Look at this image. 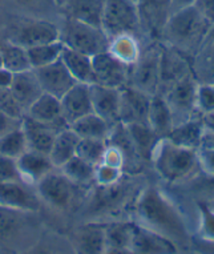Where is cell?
I'll use <instances>...</instances> for the list:
<instances>
[{
    "label": "cell",
    "instance_id": "cell-1",
    "mask_svg": "<svg viewBox=\"0 0 214 254\" xmlns=\"http://www.w3.org/2000/svg\"><path fill=\"white\" fill-rule=\"evenodd\" d=\"M137 224L164 236L177 248L189 249L192 234L176 204L159 187L147 185L139 190L135 200Z\"/></svg>",
    "mask_w": 214,
    "mask_h": 254
},
{
    "label": "cell",
    "instance_id": "cell-2",
    "mask_svg": "<svg viewBox=\"0 0 214 254\" xmlns=\"http://www.w3.org/2000/svg\"><path fill=\"white\" fill-rule=\"evenodd\" d=\"M209 28L210 21L193 5L172 13L159 40L193 60L201 51Z\"/></svg>",
    "mask_w": 214,
    "mask_h": 254
},
{
    "label": "cell",
    "instance_id": "cell-3",
    "mask_svg": "<svg viewBox=\"0 0 214 254\" xmlns=\"http://www.w3.org/2000/svg\"><path fill=\"white\" fill-rule=\"evenodd\" d=\"M151 164L160 179L170 185L186 183L201 171L198 150L177 145L168 138L157 142Z\"/></svg>",
    "mask_w": 214,
    "mask_h": 254
},
{
    "label": "cell",
    "instance_id": "cell-4",
    "mask_svg": "<svg viewBox=\"0 0 214 254\" xmlns=\"http://www.w3.org/2000/svg\"><path fill=\"white\" fill-rule=\"evenodd\" d=\"M161 84V43L149 40L141 54L129 67L128 85L153 96L159 93Z\"/></svg>",
    "mask_w": 214,
    "mask_h": 254
},
{
    "label": "cell",
    "instance_id": "cell-5",
    "mask_svg": "<svg viewBox=\"0 0 214 254\" xmlns=\"http://www.w3.org/2000/svg\"><path fill=\"white\" fill-rule=\"evenodd\" d=\"M60 42L64 47L93 58L109 48V39L99 27L64 17L60 27Z\"/></svg>",
    "mask_w": 214,
    "mask_h": 254
},
{
    "label": "cell",
    "instance_id": "cell-6",
    "mask_svg": "<svg viewBox=\"0 0 214 254\" xmlns=\"http://www.w3.org/2000/svg\"><path fill=\"white\" fill-rule=\"evenodd\" d=\"M101 29L109 40L121 35L143 38L136 0H104Z\"/></svg>",
    "mask_w": 214,
    "mask_h": 254
},
{
    "label": "cell",
    "instance_id": "cell-7",
    "mask_svg": "<svg viewBox=\"0 0 214 254\" xmlns=\"http://www.w3.org/2000/svg\"><path fill=\"white\" fill-rule=\"evenodd\" d=\"M1 38L28 50L60 40V27L43 17H17L8 25Z\"/></svg>",
    "mask_w": 214,
    "mask_h": 254
},
{
    "label": "cell",
    "instance_id": "cell-8",
    "mask_svg": "<svg viewBox=\"0 0 214 254\" xmlns=\"http://www.w3.org/2000/svg\"><path fill=\"white\" fill-rule=\"evenodd\" d=\"M198 81L193 73L181 77L160 92L172 111L174 125L198 116L196 112V92Z\"/></svg>",
    "mask_w": 214,
    "mask_h": 254
},
{
    "label": "cell",
    "instance_id": "cell-9",
    "mask_svg": "<svg viewBox=\"0 0 214 254\" xmlns=\"http://www.w3.org/2000/svg\"><path fill=\"white\" fill-rule=\"evenodd\" d=\"M143 38L159 40L160 34L172 15V0H136Z\"/></svg>",
    "mask_w": 214,
    "mask_h": 254
},
{
    "label": "cell",
    "instance_id": "cell-10",
    "mask_svg": "<svg viewBox=\"0 0 214 254\" xmlns=\"http://www.w3.org/2000/svg\"><path fill=\"white\" fill-rule=\"evenodd\" d=\"M75 187L63 173L51 172L36 184V190L46 204L57 210H67L75 197Z\"/></svg>",
    "mask_w": 214,
    "mask_h": 254
},
{
    "label": "cell",
    "instance_id": "cell-11",
    "mask_svg": "<svg viewBox=\"0 0 214 254\" xmlns=\"http://www.w3.org/2000/svg\"><path fill=\"white\" fill-rule=\"evenodd\" d=\"M92 65L97 84L118 89L128 85L129 65L114 58L109 51L95 55L92 58Z\"/></svg>",
    "mask_w": 214,
    "mask_h": 254
},
{
    "label": "cell",
    "instance_id": "cell-12",
    "mask_svg": "<svg viewBox=\"0 0 214 254\" xmlns=\"http://www.w3.org/2000/svg\"><path fill=\"white\" fill-rule=\"evenodd\" d=\"M35 213L5 208L0 205V248H11L21 241L34 220Z\"/></svg>",
    "mask_w": 214,
    "mask_h": 254
},
{
    "label": "cell",
    "instance_id": "cell-13",
    "mask_svg": "<svg viewBox=\"0 0 214 254\" xmlns=\"http://www.w3.org/2000/svg\"><path fill=\"white\" fill-rule=\"evenodd\" d=\"M75 254H104L107 249L105 221H89L73 229L69 237Z\"/></svg>",
    "mask_w": 214,
    "mask_h": 254
},
{
    "label": "cell",
    "instance_id": "cell-14",
    "mask_svg": "<svg viewBox=\"0 0 214 254\" xmlns=\"http://www.w3.org/2000/svg\"><path fill=\"white\" fill-rule=\"evenodd\" d=\"M69 125L67 123H57V124H47L24 115L21 120V129L24 130L28 149L39 152V153H50L56 134L60 130L65 129Z\"/></svg>",
    "mask_w": 214,
    "mask_h": 254
},
{
    "label": "cell",
    "instance_id": "cell-15",
    "mask_svg": "<svg viewBox=\"0 0 214 254\" xmlns=\"http://www.w3.org/2000/svg\"><path fill=\"white\" fill-rule=\"evenodd\" d=\"M0 205L23 212L38 213L42 206V200L38 193L31 190L28 184L8 181L0 183Z\"/></svg>",
    "mask_w": 214,
    "mask_h": 254
},
{
    "label": "cell",
    "instance_id": "cell-16",
    "mask_svg": "<svg viewBox=\"0 0 214 254\" xmlns=\"http://www.w3.org/2000/svg\"><path fill=\"white\" fill-rule=\"evenodd\" d=\"M91 100H92L93 113L100 116L110 127L120 123V101H121V89L91 84Z\"/></svg>",
    "mask_w": 214,
    "mask_h": 254
},
{
    "label": "cell",
    "instance_id": "cell-17",
    "mask_svg": "<svg viewBox=\"0 0 214 254\" xmlns=\"http://www.w3.org/2000/svg\"><path fill=\"white\" fill-rule=\"evenodd\" d=\"M42 89L44 93H50L52 96L61 99V97L75 85L76 81L67 67L64 65L61 59L57 62L52 63L50 65L34 69Z\"/></svg>",
    "mask_w": 214,
    "mask_h": 254
},
{
    "label": "cell",
    "instance_id": "cell-18",
    "mask_svg": "<svg viewBox=\"0 0 214 254\" xmlns=\"http://www.w3.org/2000/svg\"><path fill=\"white\" fill-rule=\"evenodd\" d=\"M152 96L133 87L121 88L120 123L124 125L148 123V113Z\"/></svg>",
    "mask_w": 214,
    "mask_h": 254
},
{
    "label": "cell",
    "instance_id": "cell-19",
    "mask_svg": "<svg viewBox=\"0 0 214 254\" xmlns=\"http://www.w3.org/2000/svg\"><path fill=\"white\" fill-rule=\"evenodd\" d=\"M130 250L136 254H178L174 242L135 222Z\"/></svg>",
    "mask_w": 214,
    "mask_h": 254
},
{
    "label": "cell",
    "instance_id": "cell-20",
    "mask_svg": "<svg viewBox=\"0 0 214 254\" xmlns=\"http://www.w3.org/2000/svg\"><path fill=\"white\" fill-rule=\"evenodd\" d=\"M60 103H61L63 119L68 125L73 124L79 119L93 112L88 84L76 83L60 99Z\"/></svg>",
    "mask_w": 214,
    "mask_h": 254
},
{
    "label": "cell",
    "instance_id": "cell-21",
    "mask_svg": "<svg viewBox=\"0 0 214 254\" xmlns=\"http://www.w3.org/2000/svg\"><path fill=\"white\" fill-rule=\"evenodd\" d=\"M17 169L20 173L21 181L28 185L36 184L54 171V165L51 163L48 154L39 153L28 149L16 160Z\"/></svg>",
    "mask_w": 214,
    "mask_h": 254
},
{
    "label": "cell",
    "instance_id": "cell-22",
    "mask_svg": "<svg viewBox=\"0 0 214 254\" xmlns=\"http://www.w3.org/2000/svg\"><path fill=\"white\" fill-rule=\"evenodd\" d=\"M124 177L118 183L101 187L97 185V189L93 198L91 200V210L93 213H105L110 212L113 209H118L122 202L126 200V197L129 194L130 188L129 185L126 187Z\"/></svg>",
    "mask_w": 214,
    "mask_h": 254
},
{
    "label": "cell",
    "instance_id": "cell-23",
    "mask_svg": "<svg viewBox=\"0 0 214 254\" xmlns=\"http://www.w3.org/2000/svg\"><path fill=\"white\" fill-rule=\"evenodd\" d=\"M104 0H65L60 11L64 17L101 28Z\"/></svg>",
    "mask_w": 214,
    "mask_h": 254
},
{
    "label": "cell",
    "instance_id": "cell-24",
    "mask_svg": "<svg viewBox=\"0 0 214 254\" xmlns=\"http://www.w3.org/2000/svg\"><path fill=\"white\" fill-rule=\"evenodd\" d=\"M9 89L25 112L44 93L34 69L15 73Z\"/></svg>",
    "mask_w": 214,
    "mask_h": 254
},
{
    "label": "cell",
    "instance_id": "cell-25",
    "mask_svg": "<svg viewBox=\"0 0 214 254\" xmlns=\"http://www.w3.org/2000/svg\"><path fill=\"white\" fill-rule=\"evenodd\" d=\"M204 136H205V129L201 119L200 116H194L189 120L174 125L166 138L177 145L198 150L202 145Z\"/></svg>",
    "mask_w": 214,
    "mask_h": 254
},
{
    "label": "cell",
    "instance_id": "cell-26",
    "mask_svg": "<svg viewBox=\"0 0 214 254\" xmlns=\"http://www.w3.org/2000/svg\"><path fill=\"white\" fill-rule=\"evenodd\" d=\"M148 124L160 138H166L174 127L172 111L161 93H156L151 99L148 113Z\"/></svg>",
    "mask_w": 214,
    "mask_h": 254
},
{
    "label": "cell",
    "instance_id": "cell-27",
    "mask_svg": "<svg viewBox=\"0 0 214 254\" xmlns=\"http://www.w3.org/2000/svg\"><path fill=\"white\" fill-rule=\"evenodd\" d=\"M60 59L64 63V65L67 67L72 77L77 83L88 84V85L96 83V76L93 72L92 58L64 47L63 54H61Z\"/></svg>",
    "mask_w": 214,
    "mask_h": 254
},
{
    "label": "cell",
    "instance_id": "cell-28",
    "mask_svg": "<svg viewBox=\"0 0 214 254\" xmlns=\"http://www.w3.org/2000/svg\"><path fill=\"white\" fill-rule=\"evenodd\" d=\"M126 129L140 160L143 163H151L153 150L161 138L153 132L148 123L126 125Z\"/></svg>",
    "mask_w": 214,
    "mask_h": 254
},
{
    "label": "cell",
    "instance_id": "cell-29",
    "mask_svg": "<svg viewBox=\"0 0 214 254\" xmlns=\"http://www.w3.org/2000/svg\"><path fill=\"white\" fill-rule=\"evenodd\" d=\"M80 137L69 127L60 130L59 133L56 134L52 148L48 153L52 165L55 168H61L72 157H75Z\"/></svg>",
    "mask_w": 214,
    "mask_h": 254
},
{
    "label": "cell",
    "instance_id": "cell-30",
    "mask_svg": "<svg viewBox=\"0 0 214 254\" xmlns=\"http://www.w3.org/2000/svg\"><path fill=\"white\" fill-rule=\"evenodd\" d=\"M25 115L47 124L65 123L63 119V112H61L60 99L52 96L50 93H43L42 96L27 109Z\"/></svg>",
    "mask_w": 214,
    "mask_h": 254
},
{
    "label": "cell",
    "instance_id": "cell-31",
    "mask_svg": "<svg viewBox=\"0 0 214 254\" xmlns=\"http://www.w3.org/2000/svg\"><path fill=\"white\" fill-rule=\"evenodd\" d=\"M141 50H143L141 39L137 35H121L117 38L110 39L109 48H108L114 58L129 67L139 59Z\"/></svg>",
    "mask_w": 214,
    "mask_h": 254
},
{
    "label": "cell",
    "instance_id": "cell-32",
    "mask_svg": "<svg viewBox=\"0 0 214 254\" xmlns=\"http://www.w3.org/2000/svg\"><path fill=\"white\" fill-rule=\"evenodd\" d=\"M0 56L3 60V67L12 73L32 69L27 50L4 38H0Z\"/></svg>",
    "mask_w": 214,
    "mask_h": 254
},
{
    "label": "cell",
    "instance_id": "cell-33",
    "mask_svg": "<svg viewBox=\"0 0 214 254\" xmlns=\"http://www.w3.org/2000/svg\"><path fill=\"white\" fill-rule=\"evenodd\" d=\"M69 128L80 138H99V140H107L112 130V127L107 121L93 112L75 121L73 124L69 125Z\"/></svg>",
    "mask_w": 214,
    "mask_h": 254
},
{
    "label": "cell",
    "instance_id": "cell-34",
    "mask_svg": "<svg viewBox=\"0 0 214 254\" xmlns=\"http://www.w3.org/2000/svg\"><path fill=\"white\" fill-rule=\"evenodd\" d=\"M135 222L132 221H105V240L107 248L130 249Z\"/></svg>",
    "mask_w": 214,
    "mask_h": 254
},
{
    "label": "cell",
    "instance_id": "cell-35",
    "mask_svg": "<svg viewBox=\"0 0 214 254\" xmlns=\"http://www.w3.org/2000/svg\"><path fill=\"white\" fill-rule=\"evenodd\" d=\"M61 173L67 177L72 184H75L76 187L79 185H89L95 183V173H96V167H93L92 164L87 163L79 156L72 157L68 163H65L63 167L60 168Z\"/></svg>",
    "mask_w": 214,
    "mask_h": 254
},
{
    "label": "cell",
    "instance_id": "cell-36",
    "mask_svg": "<svg viewBox=\"0 0 214 254\" xmlns=\"http://www.w3.org/2000/svg\"><path fill=\"white\" fill-rule=\"evenodd\" d=\"M63 50L64 44L60 40L28 48L27 54H28V59H30L31 68L38 69V68L46 67L52 63L57 62L61 58Z\"/></svg>",
    "mask_w": 214,
    "mask_h": 254
},
{
    "label": "cell",
    "instance_id": "cell-37",
    "mask_svg": "<svg viewBox=\"0 0 214 254\" xmlns=\"http://www.w3.org/2000/svg\"><path fill=\"white\" fill-rule=\"evenodd\" d=\"M192 65L198 83L214 84V43L202 47L192 60Z\"/></svg>",
    "mask_w": 214,
    "mask_h": 254
},
{
    "label": "cell",
    "instance_id": "cell-38",
    "mask_svg": "<svg viewBox=\"0 0 214 254\" xmlns=\"http://www.w3.org/2000/svg\"><path fill=\"white\" fill-rule=\"evenodd\" d=\"M27 150H28V144H27L24 130L21 129V124L20 127L0 136V154L1 156L17 160Z\"/></svg>",
    "mask_w": 214,
    "mask_h": 254
},
{
    "label": "cell",
    "instance_id": "cell-39",
    "mask_svg": "<svg viewBox=\"0 0 214 254\" xmlns=\"http://www.w3.org/2000/svg\"><path fill=\"white\" fill-rule=\"evenodd\" d=\"M108 148L107 140H99V138H80L76 149V156L83 158L87 163L92 164L93 167H97L103 163L104 154Z\"/></svg>",
    "mask_w": 214,
    "mask_h": 254
},
{
    "label": "cell",
    "instance_id": "cell-40",
    "mask_svg": "<svg viewBox=\"0 0 214 254\" xmlns=\"http://www.w3.org/2000/svg\"><path fill=\"white\" fill-rule=\"evenodd\" d=\"M196 206L200 218L197 237L214 241V208L205 201H197Z\"/></svg>",
    "mask_w": 214,
    "mask_h": 254
},
{
    "label": "cell",
    "instance_id": "cell-41",
    "mask_svg": "<svg viewBox=\"0 0 214 254\" xmlns=\"http://www.w3.org/2000/svg\"><path fill=\"white\" fill-rule=\"evenodd\" d=\"M0 111L16 121L23 120L25 115V111L19 104L9 88L0 87Z\"/></svg>",
    "mask_w": 214,
    "mask_h": 254
},
{
    "label": "cell",
    "instance_id": "cell-42",
    "mask_svg": "<svg viewBox=\"0 0 214 254\" xmlns=\"http://www.w3.org/2000/svg\"><path fill=\"white\" fill-rule=\"evenodd\" d=\"M196 112L198 116L214 112V84L198 83L196 92Z\"/></svg>",
    "mask_w": 214,
    "mask_h": 254
},
{
    "label": "cell",
    "instance_id": "cell-43",
    "mask_svg": "<svg viewBox=\"0 0 214 254\" xmlns=\"http://www.w3.org/2000/svg\"><path fill=\"white\" fill-rule=\"evenodd\" d=\"M125 172L120 169V168L110 167L107 164L101 163L100 165L96 167V173H95V184L101 185V187H107V185H112V184L118 183L120 180L124 177Z\"/></svg>",
    "mask_w": 214,
    "mask_h": 254
},
{
    "label": "cell",
    "instance_id": "cell-44",
    "mask_svg": "<svg viewBox=\"0 0 214 254\" xmlns=\"http://www.w3.org/2000/svg\"><path fill=\"white\" fill-rule=\"evenodd\" d=\"M8 181H21L16 160L0 154V183Z\"/></svg>",
    "mask_w": 214,
    "mask_h": 254
},
{
    "label": "cell",
    "instance_id": "cell-45",
    "mask_svg": "<svg viewBox=\"0 0 214 254\" xmlns=\"http://www.w3.org/2000/svg\"><path fill=\"white\" fill-rule=\"evenodd\" d=\"M13 4L20 8L28 11H50L52 8H57L55 0H9Z\"/></svg>",
    "mask_w": 214,
    "mask_h": 254
},
{
    "label": "cell",
    "instance_id": "cell-46",
    "mask_svg": "<svg viewBox=\"0 0 214 254\" xmlns=\"http://www.w3.org/2000/svg\"><path fill=\"white\" fill-rule=\"evenodd\" d=\"M198 160L201 171L214 177V146L202 145L198 149Z\"/></svg>",
    "mask_w": 214,
    "mask_h": 254
},
{
    "label": "cell",
    "instance_id": "cell-47",
    "mask_svg": "<svg viewBox=\"0 0 214 254\" xmlns=\"http://www.w3.org/2000/svg\"><path fill=\"white\" fill-rule=\"evenodd\" d=\"M59 242H54L50 240H40L38 244H35L27 254H68L64 248H59ZM75 254V253H72Z\"/></svg>",
    "mask_w": 214,
    "mask_h": 254
},
{
    "label": "cell",
    "instance_id": "cell-48",
    "mask_svg": "<svg viewBox=\"0 0 214 254\" xmlns=\"http://www.w3.org/2000/svg\"><path fill=\"white\" fill-rule=\"evenodd\" d=\"M189 249L196 254H214V241H208L197 236H193Z\"/></svg>",
    "mask_w": 214,
    "mask_h": 254
},
{
    "label": "cell",
    "instance_id": "cell-49",
    "mask_svg": "<svg viewBox=\"0 0 214 254\" xmlns=\"http://www.w3.org/2000/svg\"><path fill=\"white\" fill-rule=\"evenodd\" d=\"M194 7L210 21V24L214 21V0H196Z\"/></svg>",
    "mask_w": 214,
    "mask_h": 254
},
{
    "label": "cell",
    "instance_id": "cell-50",
    "mask_svg": "<svg viewBox=\"0 0 214 254\" xmlns=\"http://www.w3.org/2000/svg\"><path fill=\"white\" fill-rule=\"evenodd\" d=\"M20 124L21 121L13 120V119H11V117H8L0 111V136H3L9 130L15 129L17 127H20Z\"/></svg>",
    "mask_w": 214,
    "mask_h": 254
},
{
    "label": "cell",
    "instance_id": "cell-51",
    "mask_svg": "<svg viewBox=\"0 0 214 254\" xmlns=\"http://www.w3.org/2000/svg\"><path fill=\"white\" fill-rule=\"evenodd\" d=\"M13 75L11 71H8L7 68H0V87L3 88H9L11 87V84H12L13 80Z\"/></svg>",
    "mask_w": 214,
    "mask_h": 254
},
{
    "label": "cell",
    "instance_id": "cell-52",
    "mask_svg": "<svg viewBox=\"0 0 214 254\" xmlns=\"http://www.w3.org/2000/svg\"><path fill=\"white\" fill-rule=\"evenodd\" d=\"M200 119H201L202 125H204L205 133L214 134V112L202 115V116H200Z\"/></svg>",
    "mask_w": 214,
    "mask_h": 254
},
{
    "label": "cell",
    "instance_id": "cell-53",
    "mask_svg": "<svg viewBox=\"0 0 214 254\" xmlns=\"http://www.w3.org/2000/svg\"><path fill=\"white\" fill-rule=\"evenodd\" d=\"M194 4H196V0H172V13L193 7Z\"/></svg>",
    "mask_w": 214,
    "mask_h": 254
},
{
    "label": "cell",
    "instance_id": "cell-54",
    "mask_svg": "<svg viewBox=\"0 0 214 254\" xmlns=\"http://www.w3.org/2000/svg\"><path fill=\"white\" fill-rule=\"evenodd\" d=\"M104 254H136L130 249H120V248H107Z\"/></svg>",
    "mask_w": 214,
    "mask_h": 254
},
{
    "label": "cell",
    "instance_id": "cell-55",
    "mask_svg": "<svg viewBox=\"0 0 214 254\" xmlns=\"http://www.w3.org/2000/svg\"><path fill=\"white\" fill-rule=\"evenodd\" d=\"M212 43H214V21L210 24V28H209V32H208V35H206V39H205V43H204V46H209V44H212ZM202 50V48H201Z\"/></svg>",
    "mask_w": 214,
    "mask_h": 254
},
{
    "label": "cell",
    "instance_id": "cell-56",
    "mask_svg": "<svg viewBox=\"0 0 214 254\" xmlns=\"http://www.w3.org/2000/svg\"><path fill=\"white\" fill-rule=\"evenodd\" d=\"M202 145L214 146V134L205 133V136H204V140H202Z\"/></svg>",
    "mask_w": 214,
    "mask_h": 254
},
{
    "label": "cell",
    "instance_id": "cell-57",
    "mask_svg": "<svg viewBox=\"0 0 214 254\" xmlns=\"http://www.w3.org/2000/svg\"><path fill=\"white\" fill-rule=\"evenodd\" d=\"M55 3H56V5H57V8H61V5L64 4V3H65V0H55Z\"/></svg>",
    "mask_w": 214,
    "mask_h": 254
},
{
    "label": "cell",
    "instance_id": "cell-58",
    "mask_svg": "<svg viewBox=\"0 0 214 254\" xmlns=\"http://www.w3.org/2000/svg\"><path fill=\"white\" fill-rule=\"evenodd\" d=\"M0 68H3V60H1V56H0Z\"/></svg>",
    "mask_w": 214,
    "mask_h": 254
}]
</instances>
